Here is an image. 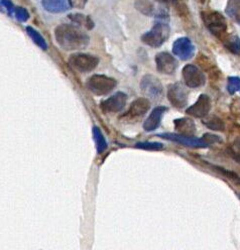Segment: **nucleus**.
Masks as SVG:
<instances>
[{"label":"nucleus","instance_id":"nucleus-1","mask_svg":"<svg viewBox=\"0 0 240 250\" xmlns=\"http://www.w3.org/2000/svg\"><path fill=\"white\" fill-rule=\"evenodd\" d=\"M57 43L66 51L85 49L89 45V36L78 26L72 24H61L55 31Z\"/></svg>","mask_w":240,"mask_h":250},{"label":"nucleus","instance_id":"nucleus-2","mask_svg":"<svg viewBox=\"0 0 240 250\" xmlns=\"http://www.w3.org/2000/svg\"><path fill=\"white\" fill-rule=\"evenodd\" d=\"M202 19L212 35L220 39L227 36V22L225 18L218 11H203Z\"/></svg>","mask_w":240,"mask_h":250},{"label":"nucleus","instance_id":"nucleus-3","mask_svg":"<svg viewBox=\"0 0 240 250\" xmlns=\"http://www.w3.org/2000/svg\"><path fill=\"white\" fill-rule=\"evenodd\" d=\"M170 36V26L165 21H157L153 29L141 36L145 45L153 48L161 47Z\"/></svg>","mask_w":240,"mask_h":250},{"label":"nucleus","instance_id":"nucleus-4","mask_svg":"<svg viewBox=\"0 0 240 250\" xmlns=\"http://www.w3.org/2000/svg\"><path fill=\"white\" fill-rule=\"evenodd\" d=\"M116 80L105 75H93L87 82L88 89L96 95H106L116 86Z\"/></svg>","mask_w":240,"mask_h":250},{"label":"nucleus","instance_id":"nucleus-5","mask_svg":"<svg viewBox=\"0 0 240 250\" xmlns=\"http://www.w3.org/2000/svg\"><path fill=\"white\" fill-rule=\"evenodd\" d=\"M99 63V59L95 55L87 54H75L69 59V64L75 70L86 73L94 70Z\"/></svg>","mask_w":240,"mask_h":250},{"label":"nucleus","instance_id":"nucleus-6","mask_svg":"<svg viewBox=\"0 0 240 250\" xmlns=\"http://www.w3.org/2000/svg\"><path fill=\"white\" fill-rule=\"evenodd\" d=\"M141 92L150 97L153 100H158L162 98L164 93V87L154 75H145L140 82Z\"/></svg>","mask_w":240,"mask_h":250},{"label":"nucleus","instance_id":"nucleus-7","mask_svg":"<svg viewBox=\"0 0 240 250\" xmlns=\"http://www.w3.org/2000/svg\"><path fill=\"white\" fill-rule=\"evenodd\" d=\"M183 79L185 81V84L189 88H199L202 87L206 83V76L195 65L189 64L184 67L183 71Z\"/></svg>","mask_w":240,"mask_h":250},{"label":"nucleus","instance_id":"nucleus-8","mask_svg":"<svg viewBox=\"0 0 240 250\" xmlns=\"http://www.w3.org/2000/svg\"><path fill=\"white\" fill-rule=\"evenodd\" d=\"M189 92L181 83H174L168 87V99L172 106L184 108L188 103Z\"/></svg>","mask_w":240,"mask_h":250},{"label":"nucleus","instance_id":"nucleus-9","mask_svg":"<svg viewBox=\"0 0 240 250\" xmlns=\"http://www.w3.org/2000/svg\"><path fill=\"white\" fill-rule=\"evenodd\" d=\"M157 136L164 138V140H168L171 142H174L177 143H181L185 146H189V147H207L210 144L206 142L205 138H195L194 136H186V135H182V134H177V133H162L158 134Z\"/></svg>","mask_w":240,"mask_h":250},{"label":"nucleus","instance_id":"nucleus-10","mask_svg":"<svg viewBox=\"0 0 240 250\" xmlns=\"http://www.w3.org/2000/svg\"><path fill=\"white\" fill-rule=\"evenodd\" d=\"M156 69L159 73L171 75L174 74L178 68L177 60L169 53L163 52L156 54L155 57Z\"/></svg>","mask_w":240,"mask_h":250},{"label":"nucleus","instance_id":"nucleus-11","mask_svg":"<svg viewBox=\"0 0 240 250\" xmlns=\"http://www.w3.org/2000/svg\"><path fill=\"white\" fill-rule=\"evenodd\" d=\"M127 101V95L123 92H117L108 99L104 100L101 103V108L104 112L116 113L121 111Z\"/></svg>","mask_w":240,"mask_h":250},{"label":"nucleus","instance_id":"nucleus-12","mask_svg":"<svg viewBox=\"0 0 240 250\" xmlns=\"http://www.w3.org/2000/svg\"><path fill=\"white\" fill-rule=\"evenodd\" d=\"M172 53L181 60L187 61L194 55L195 47L188 37H180L172 45Z\"/></svg>","mask_w":240,"mask_h":250},{"label":"nucleus","instance_id":"nucleus-13","mask_svg":"<svg viewBox=\"0 0 240 250\" xmlns=\"http://www.w3.org/2000/svg\"><path fill=\"white\" fill-rule=\"evenodd\" d=\"M211 110V100L209 96L202 94L200 95L196 103L192 106H190L186 110V112L189 115H192L196 118H204L208 115Z\"/></svg>","mask_w":240,"mask_h":250},{"label":"nucleus","instance_id":"nucleus-14","mask_svg":"<svg viewBox=\"0 0 240 250\" xmlns=\"http://www.w3.org/2000/svg\"><path fill=\"white\" fill-rule=\"evenodd\" d=\"M151 108V102L146 98H138L133 101L126 112L123 115L124 119L130 120H137L143 116Z\"/></svg>","mask_w":240,"mask_h":250},{"label":"nucleus","instance_id":"nucleus-15","mask_svg":"<svg viewBox=\"0 0 240 250\" xmlns=\"http://www.w3.org/2000/svg\"><path fill=\"white\" fill-rule=\"evenodd\" d=\"M168 110L167 107L165 106H157L155 107L152 113L150 114V116L146 118V120L143 123V129L145 131H154L155 130L159 124H161V120L162 117L164 115V113Z\"/></svg>","mask_w":240,"mask_h":250},{"label":"nucleus","instance_id":"nucleus-16","mask_svg":"<svg viewBox=\"0 0 240 250\" xmlns=\"http://www.w3.org/2000/svg\"><path fill=\"white\" fill-rule=\"evenodd\" d=\"M175 128L179 134L186 136H194L196 133V125L190 118H180L174 121Z\"/></svg>","mask_w":240,"mask_h":250},{"label":"nucleus","instance_id":"nucleus-17","mask_svg":"<svg viewBox=\"0 0 240 250\" xmlns=\"http://www.w3.org/2000/svg\"><path fill=\"white\" fill-rule=\"evenodd\" d=\"M44 8L52 13H60L70 8L69 0H42Z\"/></svg>","mask_w":240,"mask_h":250},{"label":"nucleus","instance_id":"nucleus-18","mask_svg":"<svg viewBox=\"0 0 240 250\" xmlns=\"http://www.w3.org/2000/svg\"><path fill=\"white\" fill-rule=\"evenodd\" d=\"M225 11L229 18L240 25V0H228Z\"/></svg>","mask_w":240,"mask_h":250},{"label":"nucleus","instance_id":"nucleus-19","mask_svg":"<svg viewBox=\"0 0 240 250\" xmlns=\"http://www.w3.org/2000/svg\"><path fill=\"white\" fill-rule=\"evenodd\" d=\"M222 41L224 46L230 52L236 54H240V38L237 36H226Z\"/></svg>","mask_w":240,"mask_h":250},{"label":"nucleus","instance_id":"nucleus-20","mask_svg":"<svg viewBox=\"0 0 240 250\" xmlns=\"http://www.w3.org/2000/svg\"><path fill=\"white\" fill-rule=\"evenodd\" d=\"M26 33L31 36V38L34 41V43L43 50H47L48 49V45H47V41L45 40V38L41 36L37 31H35L34 29L31 26L26 27Z\"/></svg>","mask_w":240,"mask_h":250},{"label":"nucleus","instance_id":"nucleus-21","mask_svg":"<svg viewBox=\"0 0 240 250\" xmlns=\"http://www.w3.org/2000/svg\"><path fill=\"white\" fill-rule=\"evenodd\" d=\"M93 136H94V141L96 143L97 152L98 154H102V152L107 148V143L105 141V137L103 136L102 132L98 127L93 128Z\"/></svg>","mask_w":240,"mask_h":250},{"label":"nucleus","instance_id":"nucleus-22","mask_svg":"<svg viewBox=\"0 0 240 250\" xmlns=\"http://www.w3.org/2000/svg\"><path fill=\"white\" fill-rule=\"evenodd\" d=\"M203 122L208 128H210L212 130L221 131V130H224V128H225L224 122L217 116H210L207 119H205Z\"/></svg>","mask_w":240,"mask_h":250},{"label":"nucleus","instance_id":"nucleus-23","mask_svg":"<svg viewBox=\"0 0 240 250\" xmlns=\"http://www.w3.org/2000/svg\"><path fill=\"white\" fill-rule=\"evenodd\" d=\"M70 19H72L74 22H76L77 24L81 25V26H84L86 27V29L88 30H92L93 26H94V23H93L92 19L86 16H83V15H71L69 16Z\"/></svg>","mask_w":240,"mask_h":250},{"label":"nucleus","instance_id":"nucleus-24","mask_svg":"<svg viewBox=\"0 0 240 250\" xmlns=\"http://www.w3.org/2000/svg\"><path fill=\"white\" fill-rule=\"evenodd\" d=\"M227 91L231 95H233L235 93H240V78H238V77H229L228 78Z\"/></svg>","mask_w":240,"mask_h":250},{"label":"nucleus","instance_id":"nucleus-25","mask_svg":"<svg viewBox=\"0 0 240 250\" xmlns=\"http://www.w3.org/2000/svg\"><path fill=\"white\" fill-rule=\"evenodd\" d=\"M136 147L142 148V149H149V150H159L163 149V144L158 143H139L136 144Z\"/></svg>","mask_w":240,"mask_h":250},{"label":"nucleus","instance_id":"nucleus-26","mask_svg":"<svg viewBox=\"0 0 240 250\" xmlns=\"http://www.w3.org/2000/svg\"><path fill=\"white\" fill-rule=\"evenodd\" d=\"M15 15H16L17 19L18 21H21V22H24V21H26V20L30 18V13L28 12V10H26L25 8H23V7L16 8Z\"/></svg>","mask_w":240,"mask_h":250},{"label":"nucleus","instance_id":"nucleus-27","mask_svg":"<svg viewBox=\"0 0 240 250\" xmlns=\"http://www.w3.org/2000/svg\"><path fill=\"white\" fill-rule=\"evenodd\" d=\"M1 1H2L4 7H5L6 12L8 13L9 16H12L13 13H15V11H16V8H15V6H13L12 2L9 1V0H1Z\"/></svg>","mask_w":240,"mask_h":250},{"label":"nucleus","instance_id":"nucleus-28","mask_svg":"<svg viewBox=\"0 0 240 250\" xmlns=\"http://www.w3.org/2000/svg\"><path fill=\"white\" fill-rule=\"evenodd\" d=\"M88 0H69L70 5L76 8H84Z\"/></svg>","mask_w":240,"mask_h":250}]
</instances>
